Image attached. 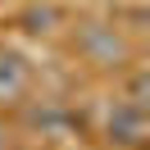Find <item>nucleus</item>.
I'll use <instances>...</instances> for the list:
<instances>
[{"label": "nucleus", "mask_w": 150, "mask_h": 150, "mask_svg": "<svg viewBox=\"0 0 150 150\" xmlns=\"http://www.w3.org/2000/svg\"><path fill=\"white\" fill-rule=\"evenodd\" d=\"M77 55L91 68H105V73H118L123 64H132V41L118 23H82L77 28Z\"/></svg>", "instance_id": "f257e3e1"}, {"label": "nucleus", "mask_w": 150, "mask_h": 150, "mask_svg": "<svg viewBox=\"0 0 150 150\" xmlns=\"http://www.w3.org/2000/svg\"><path fill=\"white\" fill-rule=\"evenodd\" d=\"M105 132H109L114 146L137 150L141 141H146V109H141V105H127V100H114L109 118H105Z\"/></svg>", "instance_id": "f03ea898"}, {"label": "nucleus", "mask_w": 150, "mask_h": 150, "mask_svg": "<svg viewBox=\"0 0 150 150\" xmlns=\"http://www.w3.org/2000/svg\"><path fill=\"white\" fill-rule=\"evenodd\" d=\"M32 77H28V64H23L14 50H0V109L5 105H18L28 96Z\"/></svg>", "instance_id": "7ed1b4c3"}, {"label": "nucleus", "mask_w": 150, "mask_h": 150, "mask_svg": "<svg viewBox=\"0 0 150 150\" xmlns=\"http://www.w3.org/2000/svg\"><path fill=\"white\" fill-rule=\"evenodd\" d=\"M146 96H150V73H146V68H132V77H127V96H123V100L146 109V105H150Z\"/></svg>", "instance_id": "20e7f679"}, {"label": "nucleus", "mask_w": 150, "mask_h": 150, "mask_svg": "<svg viewBox=\"0 0 150 150\" xmlns=\"http://www.w3.org/2000/svg\"><path fill=\"white\" fill-rule=\"evenodd\" d=\"M55 18H59V14L50 9V5H41V9H28V14H23L28 32H55Z\"/></svg>", "instance_id": "39448f33"}, {"label": "nucleus", "mask_w": 150, "mask_h": 150, "mask_svg": "<svg viewBox=\"0 0 150 150\" xmlns=\"http://www.w3.org/2000/svg\"><path fill=\"white\" fill-rule=\"evenodd\" d=\"M100 5H123V0H100Z\"/></svg>", "instance_id": "423d86ee"}]
</instances>
